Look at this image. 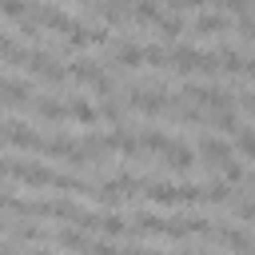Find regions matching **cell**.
I'll use <instances>...</instances> for the list:
<instances>
[{
	"label": "cell",
	"instance_id": "obj_16",
	"mask_svg": "<svg viewBox=\"0 0 255 255\" xmlns=\"http://www.w3.org/2000/svg\"><path fill=\"white\" fill-rule=\"evenodd\" d=\"M100 231H108L112 239H120V235H128V219L120 211H100Z\"/></svg>",
	"mask_w": 255,
	"mask_h": 255
},
{
	"label": "cell",
	"instance_id": "obj_24",
	"mask_svg": "<svg viewBox=\"0 0 255 255\" xmlns=\"http://www.w3.org/2000/svg\"><path fill=\"white\" fill-rule=\"evenodd\" d=\"M239 108H243L247 116H255V92H239Z\"/></svg>",
	"mask_w": 255,
	"mask_h": 255
},
{
	"label": "cell",
	"instance_id": "obj_20",
	"mask_svg": "<svg viewBox=\"0 0 255 255\" xmlns=\"http://www.w3.org/2000/svg\"><path fill=\"white\" fill-rule=\"evenodd\" d=\"M28 8H32V0H0V16H8V20H24Z\"/></svg>",
	"mask_w": 255,
	"mask_h": 255
},
{
	"label": "cell",
	"instance_id": "obj_1",
	"mask_svg": "<svg viewBox=\"0 0 255 255\" xmlns=\"http://www.w3.org/2000/svg\"><path fill=\"white\" fill-rule=\"evenodd\" d=\"M4 175L20 179V183H28V187H52V179H56L52 167H44V163H24V159H4Z\"/></svg>",
	"mask_w": 255,
	"mask_h": 255
},
{
	"label": "cell",
	"instance_id": "obj_9",
	"mask_svg": "<svg viewBox=\"0 0 255 255\" xmlns=\"http://www.w3.org/2000/svg\"><path fill=\"white\" fill-rule=\"evenodd\" d=\"M68 116H72V120H80V124H96L100 108H96L88 96H72V100H68Z\"/></svg>",
	"mask_w": 255,
	"mask_h": 255
},
{
	"label": "cell",
	"instance_id": "obj_6",
	"mask_svg": "<svg viewBox=\"0 0 255 255\" xmlns=\"http://www.w3.org/2000/svg\"><path fill=\"white\" fill-rule=\"evenodd\" d=\"M112 64L120 72H135V68H143V48L139 44H128V40H116L112 44Z\"/></svg>",
	"mask_w": 255,
	"mask_h": 255
},
{
	"label": "cell",
	"instance_id": "obj_2",
	"mask_svg": "<svg viewBox=\"0 0 255 255\" xmlns=\"http://www.w3.org/2000/svg\"><path fill=\"white\" fill-rule=\"evenodd\" d=\"M163 163H167V171H175V175H191V167L199 163V151H195L191 143L171 139V143H167V151H163Z\"/></svg>",
	"mask_w": 255,
	"mask_h": 255
},
{
	"label": "cell",
	"instance_id": "obj_15",
	"mask_svg": "<svg viewBox=\"0 0 255 255\" xmlns=\"http://www.w3.org/2000/svg\"><path fill=\"white\" fill-rule=\"evenodd\" d=\"M139 231H147V235H163V227H167V219L163 215H155V211H135V219H131Z\"/></svg>",
	"mask_w": 255,
	"mask_h": 255
},
{
	"label": "cell",
	"instance_id": "obj_8",
	"mask_svg": "<svg viewBox=\"0 0 255 255\" xmlns=\"http://www.w3.org/2000/svg\"><path fill=\"white\" fill-rule=\"evenodd\" d=\"M32 108H36V116H40L44 124H64V120H68V104H60V100H52V96H32Z\"/></svg>",
	"mask_w": 255,
	"mask_h": 255
},
{
	"label": "cell",
	"instance_id": "obj_23",
	"mask_svg": "<svg viewBox=\"0 0 255 255\" xmlns=\"http://www.w3.org/2000/svg\"><path fill=\"white\" fill-rule=\"evenodd\" d=\"M167 4H171V12H187V8H191V12H199V8H203V4H211V0H167Z\"/></svg>",
	"mask_w": 255,
	"mask_h": 255
},
{
	"label": "cell",
	"instance_id": "obj_11",
	"mask_svg": "<svg viewBox=\"0 0 255 255\" xmlns=\"http://www.w3.org/2000/svg\"><path fill=\"white\" fill-rule=\"evenodd\" d=\"M167 143H171V135H167V131H155V128H143V131H139V147H143V155H147V151L163 155V151H167Z\"/></svg>",
	"mask_w": 255,
	"mask_h": 255
},
{
	"label": "cell",
	"instance_id": "obj_17",
	"mask_svg": "<svg viewBox=\"0 0 255 255\" xmlns=\"http://www.w3.org/2000/svg\"><path fill=\"white\" fill-rule=\"evenodd\" d=\"M131 16H135L139 24H155L163 12H159V4H155V0H131Z\"/></svg>",
	"mask_w": 255,
	"mask_h": 255
},
{
	"label": "cell",
	"instance_id": "obj_12",
	"mask_svg": "<svg viewBox=\"0 0 255 255\" xmlns=\"http://www.w3.org/2000/svg\"><path fill=\"white\" fill-rule=\"evenodd\" d=\"M155 28H159V36H163V40H179V36L187 32V24H183V16H179V12H171V16L163 12V16L155 20Z\"/></svg>",
	"mask_w": 255,
	"mask_h": 255
},
{
	"label": "cell",
	"instance_id": "obj_26",
	"mask_svg": "<svg viewBox=\"0 0 255 255\" xmlns=\"http://www.w3.org/2000/svg\"><path fill=\"white\" fill-rule=\"evenodd\" d=\"M8 203H12V195H8L4 187H0V211H8Z\"/></svg>",
	"mask_w": 255,
	"mask_h": 255
},
{
	"label": "cell",
	"instance_id": "obj_10",
	"mask_svg": "<svg viewBox=\"0 0 255 255\" xmlns=\"http://www.w3.org/2000/svg\"><path fill=\"white\" fill-rule=\"evenodd\" d=\"M231 147L243 155V159H255V128H247V124H239L235 131H231Z\"/></svg>",
	"mask_w": 255,
	"mask_h": 255
},
{
	"label": "cell",
	"instance_id": "obj_22",
	"mask_svg": "<svg viewBox=\"0 0 255 255\" xmlns=\"http://www.w3.org/2000/svg\"><path fill=\"white\" fill-rule=\"evenodd\" d=\"M239 36H243V40H255V12L239 16Z\"/></svg>",
	"mask_w": 255,
	"mask_h": 255
},
{
	"label": "cell",
	"instance_id": "obj_5",
	"mask_svg": "<svg viewBox=\"0 0 255 255\" xmlns=\"http://www.w3.org/2000/svg\"><path fill=\"white\" fill-rule=\"evenodd\" d=\"M231 28V20H227V12H199L195 20H191V36H223Z\"/></svg>",
	"mask_w": 255,
	"mask_h": 255
},
{
	"label": "cell",
	"instance_id": "obj_21",
	"mask_svg": "<svg viewBox=\"0 0 255 255\" xmlns=\"http://www.w3.org/2000/svg\"><path fill=\"white\" fill-rule=\"evenodd\" d=\"M235 215H239V223H255V195L239 199V191H235Z\"/></svg>",
	"mask_w": 255,
	"mask_h": 255
},
{
	"label": "cell",
	"instance_id": "obj_13",
	"mask_svg": "<svg viewBox=\"0 0 255 255\" xmlns=\"http://www.w3.org/2000/svg\"><path fill=\"white\" fill-rule=\"evenodd\" d=\"M215 56H219V72L223 76H243V60L247 56H239V48H219Z\"/></svg>",
	"mask_w": 255,
	"mask_h": 255
},
{
	"label": "cell",
	"instance_id": "obj_4",
	"mask_svg": "<svg viewBox=\"0 0 255 255\" xmlns=\"http://www.w3.org/2000/svg\"><path fill=\"white\" fill-rule=\"evenodd\" d=\"M4 128H8V143L20 147V151H40V147H44V139H40V131H32V124H24V120H4Z\"/></svg>",
	"mask_w": 255,
	"mask_h": 255
},
{
	"label": "cell",
	"instance_id": "obj_3",
	"mask_svg": "<svg viewBox=\"0 0 255 255\" xmlns=\"http://www.w3.org/2000/svg\"><path fill=\"white\" fill-rule=\"evenodd\" d=\"M167 68H175L179 76H191V72L203 68V52L191 48V44H175V48L167 52Z\"/></svg>",
	"mask_w": 255,
	"mask_h": 255
},
{
	"label": "cell",
	"instance_id": "obj_28",
	"mask_svg": "<svg viewBox=\"0 0 255 255\" xmlns=\"http://www.w3.org/2000/svg\"><path fill=\"white\" fill-rule=\"evenodd\" d=\"M4 227H8V219H4V215H0V231H4Z\"/></svg>",
	"mask_w": 255,
	"mask_h": 255
},
{
	"label": "cell",
	"instance_id": "obj_18",
	"mask_svg": "<svg viewBox=\"0 0 255 255\" xmlns=\"http://www.w3.org/2000/svg\"><path fill=\"white\" fill-rule=\"evenodd\" d=\"M143 68H167V48H159V44H147L143 48Z\"/></svg>",
	"mask_w": 255,
	"mask_h": 255
},
{
	"label": "cell",
	"instance_id": "obj_27",
	"mask_svg": "<svg viewBox=\"0 0 255 255\" xmlns=\"http://www.w3.org/2000/svg\"><path fill=\"white\" fill-rule=\"evenodd\" d=\"M0 143H8V128H4V120H0Z\"/></svg>",
	"mask_w": 255,
	"mask_h": 255
},
{
	"label": "cell",
	"instance_id": "obj_14",
	"mask_svg": "<svg viewBox=\"0 0 255 255\" xmlns=\"http://www.w3.org/2000/svg\"><path fill=\"white\" fill-rule=\"evenodd\" d=\"M207 124H211L215 131L231 135V131L239 128V116H235V108H219V112H211V116H207Z\"/></svg>",
	"mask_w": 255,
	"mask_h": 255
},
{
	"label": "cell",
	"instance_id": "obj_7",
	"mask_svg": "<svg viewBox=\"0 0 255 255\" xmlns=\"http://www.w3.org/2000/svg\"><path fill=\"white\" fill-rule=\"evenodd\" d=\"M195 151H199V159H203V163H215V167H219V163L231 155V143H227V139H219V135H203V139L195 143Z\"/></svg>",
	"mask_w": 255,
	"mask_h": 255
},
{
	"label": "cell",
	"instance_id": "obj_29",
	"mask_svg": "<svg viewBox=\"0 0 255 255\" xmlns=\"http://www.w3.org/2000/svg\"><path fill=\"white\" fill-rule=\"evenodd\" d=\"M0 175H4V159H0Z\"/></svg>",
	"mask_w": 255,
	"mask_h": 255
},
{
	"label": "cell",
	"instance_id": "obj_19",
	"mask_svg": "<svg viewBox=\"0 0 255 255\" xmlns=\"http://www.w3.org/2000/svg\"><path fill=\"white\" fill-rule=\"evenodd\" d=\"M219 171H223V179H227V183H243V175H247V167H243L235 155H227V159L219 163Z\"/></svg>",
	"mask_w": 255,
	"mask_h": 255
},
{
	"label": "cell",
	"instance_id": "obj_25",
	"mask_svg": "<svg viewBox=\"0 0 255 255\" xmlns=\"http://www.w3.org/2000/svg\"><path fill=\"white\" fill-rule=\"evenodd\" d=\"M243 76H255V56H247V60H243Z\"/></svg>",
	"mask_w": 255,
	"mask_h": 255
}]
</instances>
